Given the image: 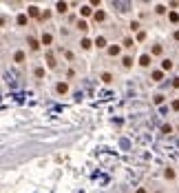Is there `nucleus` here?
Segmentation results:
<instances>
[{
  "label": "nucleus",
  "mask_w": 179,
  "mask_h": 193,
  "mask_svg": "<svg viewBox=\"0 0 179 193\" xmlns=\"http://www.w3.org/2000/svg\"><path fill=\"white\" fill-rule=\"evenodd\" d=\"M113 5H115L119 11H128V7H130V2H113Z\"/></svg>",
  "instance_id": "f257e3e1"
},
{
  "label": "nucleus",
  "mask_w": 179,
  "mask_h": 193,
  "mask_svg": "<svg viewBox=\"0 0 179 193\" xmlns=\"http://www.w3.org/2000/svg\"><path fill=\"white\" fill-rule=\"evenodd\" d=\"M55 89H58V93H67V89H69V87H67V82H60V85L55 87Z\"/></svg>",
  "instance_id": "f03ea898"
},
{
  "label": "nucleus",
  "mask_w": 179,
  "mask_h": 193,
  "mask_svg": "<svg viewBox=\"0 0 179 193\" xmlns=\"http://www.w3.org/2000/svg\"><path fill=\"white\" fill-rule=\"evenodd\" d=\"M139 64H144V67H148V64H150V58H148V56H142V58H139Z\"/></svg>",
  "instance_id": "7ed1b4c3"
},
{
  "label": "nucleus",
  "mask_w": 179,
  "mask_h": 193,
  "mask_svg": "<svg viewBox=\"0 0 179 193\" xmlns=\"http://www.w3.org/2000/svg\"><path fill=\"white\" fill-rule=\"evenodd\" d=\"M91 13V5H84L82 7V16H89Z\"/></svg>",
  "instance_id": "20e7f679"
},
{
  "label": "nucleus",
  "mask_w": 179,
  "mask_h": 193,
  "mask_svg": "<svg viewBox=\"0 0 179 193\" xmlns=\"http://www.w3.org/2000/svg\"><path fill=\"white\" fill-rule=\"evenodd\" d=\"M42 44H51V36H49V33L42 36Z\"/></svg>",
  "instance_id": "39448f33"
},
{
  "label": "nucleus",
  "mask_w": 179,
  "mask_h": 193,
  "mask_svg": "<svg viewBox=\"0 0 179 193\" xmlns=\"http://www.w3.org/2000/svg\"><path fill=\"white\" fill-rule=\"evenodd\" d=\"M95 44H97V47H106V40H104V38H102V36H100V38L95 40Z\"/></svg>",
  "instance_id": "423d86ee"
},
{
  "label": "nucleus",
  "mask_w": 179,
  "mask_h": 193,
  "mask_svg": "<svg viewBox=\"0 0 179 193\" xmlns=\"http://www.w3.org/2000/svg\"><path fill=\"white\" fill-rule=\"evenodd\" d=\"M58 11H60V13L67 11V2H58Z\"/></svg>",
  "instance_id": "0eeeda50"
},
{
  "label": "nucleus",
  "mask_w": 179,
  "mask_h": 193,
  "mask_svg": "<svg viewBox=\"0 0 179 193\" xmlns=\"http://www.w3.org/2000/svg\"><path fill=\"white\" fill-rule=\"evenodd\" d=\"M104 18H106L104 11H97V13H95V20H97V22H100V20H104Z\"/></svg>",
  "instance_id": "6e6552de"
},
{
  "label": "nucleus",
  "mask_w": 179,
  "mask_h": 193,
  "mask_svg": "<svg viewBox=\"0 0 179 193\" xmlns=\"http://www.w3.org/2000/svg\"><path fill=\"white\" fill-rule=\"evenodd\" d=\"M18 25H27V16H24V13L18 16Z\"/></svg>",
  "instance_id": "1a4fd4ad"
},
{
  "label": "nucleus",
  "mask_w": 179,
  "mask_h": 193,
  "mask_svg": "<svg viewBox=\"0 0 179 193\" xmlns=\"http://www.w3.org/2000/svg\"><path fill=\"white\" fill-rule=\"evenodd\" d=\"M78 27H80V31H86V29H89V25L84 22V20H80V22H78Z\"/></svg>",
  "instance_id": "9d476101"
},
{
  "label": "nucleus",
  "mask_w": 179,
  "mask_h": 193,
  "mask_svg": "<svg viewBox=\"0 0 179 193\" xmlns=\"http://www.w3.org/2000/svg\"><path fill=\"white\" fill-rule=\"evenodd\" d=\"M22 60H24V53L18 51V53H16V62H22Z\"/></svg>",
  "instance_id": "9b49d317"
},
{
  "label": "nucleus",
  "mask_w": 179,
  "mask_h": 193,
  "mask_svg": "<svg viewBox=\"0 0 179 193\" xmlns=\"http://www.w3.org/2000/svg\"><path fill=\"white\" fill-rule=\"evenodd\" d=\"M162 67H164V69L168 71V69H170V67H173V62H170V60H164V62H162Z\"/></svg>",
  "instance_id": "f8f14e48"
},
{
  "label": "nucleus",
  "mask_w": 179,
  "mask_h": 193,
  "mask_svg": "<svg viewBox=\"0 0 179 193\" xmlns=\"http://www.w3.org/2000/svg\"><path fill=\"white\" fill-rule=\"evenodd\" d=\"M119 146H122V149H130V142H128V140H122Z\"/></svg>",
  "instance_id": "ddd939ff"
},
{
  "label": "nucleus",
  "mask_w": 179,
  "mask_h": 193,
  "mask_svg": "<svg viewBox=\"0 0 179 193\" xmlns=\"http://www.w3.org/2000/svg\"><path fill=\"white\" fill-rule=\"evenodd\" d=\"M108 53H111V56H117V53H119V47H111Z\"/></svg>",
  "instance_id": "4468645a"
},
{
  "label": "nucleus",
  "mask_w": 179,
  "mask_h": 193,
  "mask_svg": "<svg viewBox=\"0 0 179 193\" xmlns=\"http://www.w3.org/2000/svg\"><path fill=\"white\" fill-rule=\"evenodd\" d=\"M29 13H31V16H40V11H38V7H29Z\"/></svg>",
  "instance_id": "2eb2a0df"
},
{
  "label": "nucleus",
  "mask_w": 179,
  "mask_h": 193,
  "mask_svg": "<svg viewBox=\"0 0 179 193\" xmlns=\"http://www.w3.org/2000/svg\"><path fill=\"white\" fill-rule=\"evenodd\" d=\"M153 80H157V82L162 80V71H155V73H153Z\"/></svg>",
  "instance_id": "dca6fc26"
},
{
  "label": "nucleus",
  "mask_w": 179,
  "mask_h": 193,
  "mask_svg": "<svg viewBox=\"0 0 179 193\" xmlns=\"http://www.w3.org/2000/svg\"><path fill=\"white\" fill-rule=\"evenodd\" d=\"M102 80H104V82H111L113 78H111V73H102Z\"/></svg>",
  "instance_id": "f3484780"
},
{
  "label": "nucleus",
  "mask_w": 179,
  "mask_h": 193,
  "mask_svg": "<svg viewBox=\"0 0 179 193\" xmlns=\"http://www.w3.org/2000/svg\"><path fill=\"white\" fill-rule=\"evenodd\" d=\"M82 47H84V49H89V47H91V40L84 38V40H82Z\"/></svg>",
  "instance_id": "a211bd4d"
},
{
  "label": "nucleus",
  "mask_w": 179,
  "mask_h": 193,
  "mask_svg": "<svg viewBox=\"0 0 179 193\" xmlns=\"http://www.w3.org/2000/svg\"><path fill=\"white\" fill-rule=\"evenodd\" d=\"M29 44H31V49H38V42H35L33 38H29Z\"/></svg>",
  "instance_id": "6ab92c4d"
},
{
  "label": "nucleus",
  "mask_w": 179,
  "mask_h": 193,
  "mask_svg": "<svg viewBox=\"0 0 179 193\" xmlns=\"http://www.w3.org/2000/svg\"><path fill=\"white\" fill-rule=\"evenodd\" d=\"M173 87H179V78H175V80H173Z\"/></svg>",
  "instance_id": "aec40b11"
}]
</instances>
